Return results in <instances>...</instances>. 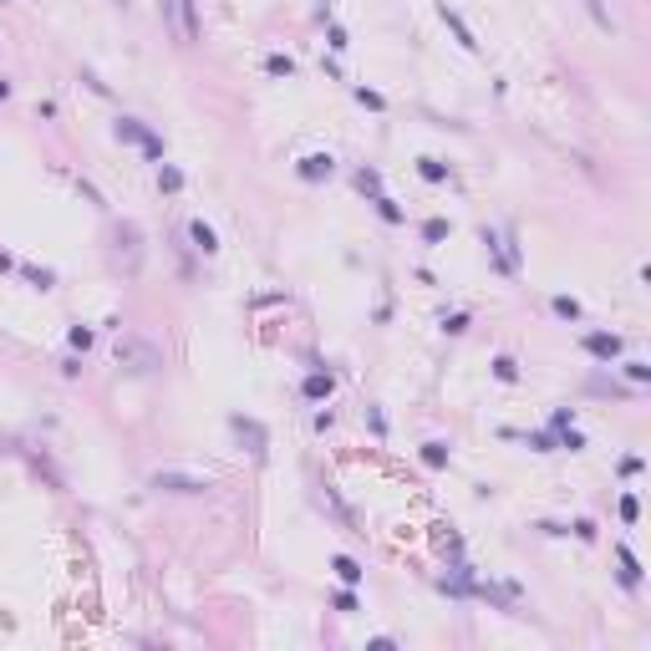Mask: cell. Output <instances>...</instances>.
Returning <instances> with one entry per match:
<instances>
[{
	"label": "cell",
	"instance_id": "1",
	"mask_svg": "<svg viewBox=\"0 0 651 651\" xmlns=\"http://www.w3.org/2000/svg\"><path fill=\"white\" fill-rule=\"evenodd\" d=\"M158 16H163L168 31H173L178 46L199 41V10H193V0H158Z\"/></svg>",
	"mask_w": 651,
	"mask_h": 651
},
{
	"label": "cell",
	"instance_id": "2",
	"mask_svg": "<svg viewBox=\"0 0 651 651\" xmlns=\"http://www.w3.org/2000/svg\"><path fill=\"white\" fill-rule=\"evenodd\" d=\"M112 356H117V367H127V372H138V376H148V372L163 367V351L153 346V341H142V336H122Z\"/></svg>",
	"mask_w": 651,
	"mask_h": 651
},
{
	"label": "cell",
	"instance_id": "3",
	"mask_svg": "<svg viewBox=\"0 0 651 651\" xmlns=\"http://www.w3.org/2000/svg\"><path fill=\"white\" fill-rule=\"evenodd\" d=\"M148 484L163 489V493H209L214 478H209V473H178V468H158Z\"/></svg>",
	"mask_w": 651,
	"mask_h": 651
},
{
	"label": "cell",
	"instance_id": "4",
	"mask_svg": "<svg viewBox=\"0 0 651 651\" xmlns=\"http://www.w3.org/2000/svg\"><path fill=\"white\" fill-rule=\"evenodd\" d=\"M229 433L239 438V448L250 453V458H265V453H270V433L255 418H244V412H234V418H229Z\"/></svg>",
	"mask_w": 651,
	"mask_h": 651
},
{
	"label": "cell",
	"instance_id": "5",
	"mask_svg": "<svg viewBox=\"0 0 651 651\" xmlns=\"http://www.w3.org/2000/svg\"><path fill=\"white\" fill-rule=\"evenodd\" d=\"M117 138H122V142H138V148L148 153V163H163V138L148 133L138 117H117Z\"/></svg>",
	"mask_w": 651,
	"mask_h": 651
},
{
	"label": "cell",
	"instance_id": "6",
	"mask_svg": "<svg viewBox=\"0 0 651 651\" xmlns=\"http://www.w3.org/2000/svg\"><path fill=\"white\" fill-rule=\"evenodd\" d=\"M478 239L489 244V255H493V265L504 270V275H519V250H514V234H499V229H478Z\"/></svg>",
	"mask_w": 651,
	"mask_h": 651
},
{
	"label": "cell",
	"instance_id": "7",
	"mask_svg": "<svg viewBox=\"0 0 651 651\" xmlns=\"http://www.w3.org/2000/svg\"><path fill=\"white\" fill-rule=\"evenodd\" d=\"M580 346L590 351L595 361H616L621 351H626V341H621L616 331H585V336H580Z\"/></svg>",
	"mask_w": 651,
	"mask_h": 651
},
{
	"label": "cell",
	"instance_id": "8",
	"mask_svg": "<svg viewBox=\"0 0 651 651\" xmlns=\"http://www.w3.org/2000/svg\"><path fill=\"white\" fill-rule=\"evenodd\" d=\"M295 173H301L306 184H321V178L336 173V158H331V153H306V158L295 163Z\"/></svg>",
	"mask_w": 651,
	"mask_h": 651
},
{
	"label": "cell",
	"instance_id": "9",
	"mask_svg": "<svg viewBox=\"0 0 651 651\" xmlns=\"http://www.w3.org/2000/svg\"><path fill=\"white\" fill-rule=\"evenodd\" d=\"M438 16H442V25L453 31V41H458L463 51H478V41H473V31H468V21L458 16V10L448 6V0H438Z\"/></svg>",
	"mask_w": 651,
	"mask_h": 651
},
{
	"label": "cell",
	"instance_id": "10",
	"mask_svg": "<svg viewBox=\"0 0 651 651\" xmlns=\"http://www.w3.org/2000/svg\"><path fill=\"white\" fill-rule=\"evenodd\" d=\"M331 392H336V376H331V372H321V367L301 382V397H306V402H331Z\"/></svg>",
	"mask_w": 651,
	"mask_h": 651
},
{
	"label": "cell",
	"instance_id": "11",
	"mask_svg": "<svg viewBox=\"0 0 651 651\" xmlns=\"http://www.w3.org/2000/svg\"><path fill=\"white\" fill-rule=\"evenodd\" d=\"M189 239H193V250H199V255H214L219 250V234L204 224V219H189Z\"/></svg>",
	"mask_w": 651,
	"mask_h": 651
},
{
	"label": "cell",
	"instance_id": "12",
	"mask_svg": "<svg viewBox=\"0 0 651 651\" xmlns=\"http://www.w3.org/2000/svg\"><path fill=\"white\" fill-rule=\"evenodd\" d=\"M616 559H621V585L636 590V585H641V565H636V555L626 550V544H616Z\"/></svg>",
	"mask_w": 651,
	"mask_h": 651
},
{
	"label": "cell",
	"instance_id": "13",
	"mask_svg": "<svg viewBox=\"0 0 651 651\" xmlns=\"http://www.w3.org/2000/svg\"><path fill=\"white\" fill-rule=\"evenodd\" d=\"M331 570H336V580H341V585H361V575H367V570H361L351 555H336V559H331Z\"/></svg>",
	"mask_w": 651,
	"mask_h": 651
},
{
	"label": "cell",
	"instance_id": "14",
	"mask_svg": "<svg viewBox=\"0 0 651 651\" xmlns=\"http://www.w3.org/2000/svg\"><path fill=\"white\" fill-rule=\"evenodd\" d=\"M117 250L127 255V270H138V229L133 224H117Z\"/></svg>",
	"mask_w": 651,
	"mask_h": 651
},
{
	"label": "cell",
	"instance_id": "15",
	"mask_svg": "<svg viewBox=\"0 0 651 651\" xmlns=\"http://www.w3.org/2000/svg\"><path fill=\"white\" fill-rule=\"evenodd\" d=\"M423 463H427V468H448V463H453L448 442H423Z\"/></svg>",
	"mask_w": 651,
	"mask_h": 651
},
{
	"label": "cell",
	"instance_id": "16",
	"mask_svg": "<svg viewBox=\"0 0 651 651\" xmlns=\"http://www.w3.org/2000/svg\"><path fill=\"white\" fill-rule=\"evenodd\" d=\"M550 310H555V316H559V321H580V316H585V310H580V301H575V295H555V301H550Z\"/></svg>",
	"mask_w": 651,
	"mask_h": 651
},
{
	"label": "cell",
	"instance_id": "17",
	"mask_svg": "<svg viewBox=\"0 0 651 651\" xmlns=\"http://www.w3.org/2000/svg\"><path fill=\"white\" fill-rule=\"evenodd\" d=\"M356 189L367 193V199H376V193H382V173H376V168H356Z\"/></svg>",
	"mask_w": 651,
	"mask_h": 651
},
{
	"label": "cell",
	"instance_id": "18",
	"mask_svg": "<svg viewBox=\"0 0 651 651\" xmlns=\"http://www.w3.org/2000/svg\"><path fill=\"white\" fill-rule=\"evenodd\" d=\"M418 173L427 184H448V163H438V158H418Z\"/></svg>",
	"mask_w": 651,
	"mask_h": 651
},
{
	"label": "cell",
	"instance_id": "19",
	"mask_svg": "<svg viewBox=\"0 0 651 651\" xmlns=\"http://www.w3.org/2000/svg\"><path fill=\"white\" fill-rule=\"evenodd\" d=\"M265 72H270V76H295V61L285 56V51H270V56H265Z\"/></svg>",
	"mask_w": 651,
	"mask_h": 651
},
{
	"label": "cell",
	"instance_id": "20",
	"mask_svg": "<svg viewBox=\"0 0 651 651\" xmlns=\"http://www.w3.org/2000/svg\"><path fill=\"white\" fill-rule=\"evenodd\" d=\"M158 189L163 193H178V189H184V173H178L173 163H158Z\"/></svg>",
	"mask_w": 651,
	"mask_h": 651
},
{
	"label": "cell",
	"instance_id": "21",
	"mask_svg": "<svg viewBox=\"0 0 651 651\" xmlns=\"http://www.w3.org/2000/svg\"><path fill=\"white\" fill-rule=\"evenodd\" d=\"M21 275L36 285V290H51V285H56V275H51V270H41V265H21Z\"/></svg>",
	"mask_w": 651,
	"mask_h": 651
},
{
	"label": "cell",
	"instance_id": "22",
	"mask_svg": "<svg viewBox=\"0 0 651 651\" xmlns=\"http://www.w3.org/2000/svg\"><path fill=\"white\" fill-rule=\"evenodd\" d=\"M372 204H376V214H382V219H387V224H402V219H407V214H402V209H397V204H392V199H387V193H376V199H372Z\"/></svg>",
	"mask_w": 651,
	"mask_h": 651
},
{
	"label": "cell",
	"instance_id": "23",
	"mask_svg": "<svg viewBox=\"0 0 651 651\" xmlns=\"http://www.w3.org/2000/svg\"><path fill=\"white\" fill-rule=\"evenodd\" d=\"M448 229H453L448 219H427V224H423V239H427V244H442V239H448Z\"/></svg>",
	"mask_w": 651,
	"mask_h": 651
},
{
	"label": "cell",
	"instance_id": "24",
	"mask_svg": "<svg viewBox=\"0 0 651 651\" xmlns=\"http://www.w3.org/2000/svg\"><path fill=\"white\" fill-rule=\"evenodd\" d=\"M493 376H499V382H519V361L514 356H493Z\"/></svg>",
	"mask_w": 651,
	"mask_h": 651
},
{
	"label": "cell",
	"instance_id": "25",
	"mask_svg": "<svg viewBox=\"0 0 651 651\" xmlns=\"http://www.w3.org/2000/svg\"><path fill=\"white\" fill-rule=\"evenodd\" d=\"M351 92H356V102H361V107H372V112H382V107H387V97H382V92H372V87H351Z\"/></svg>",
	"mask_w": 651,
	"mask_h": 651
},
{
	"label": "cell",
	"instance_id": "26",
	"mask_svg": "<svg viewBox=\"0 0 651 651\" xmlns=\"http://www.w3.org/2000/svg\"><path fill=\"white\" fill-rule=\"evenodd\" d=\"M442 331H448V336H463V331H468V310H453V316H442Z\"/></svg>",
	"mask_w": 651,
	"mask_h": 651
},
{
	"label": "cell",
	"instance_id": "27",
	"mask_svg": "<svg viewBox=\"0 0 651 651\" xmlns=\"http://www.w3.org/2000/svg\"><path fill=\"white\" fill-rule=\"evenodd\" d=\"M519 438H524L529 448H540V453H550V448H559V442H555V433H519Z\"/></svg>",
	"mask_w": 651,
	"mask_h": 651
},
{
	"label": "cell",
	"instance_id": "28",
	"mask_svg": "<svg viewBox=\"0 0 651 651\" xmlns=\"http://www.w3.org/2000/svg\"><path fill=\"white\" fill-rule=\"evenodd\" d=\"M626 376H631V387H646L651 382V367H646V361H626Z\"/></svg>",
	"mask_w": 651,
	"mask_h": 651
},
{
	"label": "cell",
	"instance_id": "29",
	"mask_svg": "<svg viewBox=\"0 0 651 651\" xmlns=\"http://www.w3.org/2000/svg\"><path fill=\"white\" fill-rule=\"evenodd\" d=\"M67 341H72L76 351H87V346L97 341V336H92V326H72V336H67Z\"/></svg>",
	"mask_w": 651,
	"mask_h": 651
},
{
	"label": "cell",
	"instance_id": "30",
	"mask_svg": "<svg viewBox=\"0 0 651 651\" xmlns=\"http://www.w3.org/2000/svg\"><path fill=\"white\" fill-rule=\"evenodd\" d=\"M326 41H331V51H346V46H351V41H346V31H341L336 21H326Z\"/></svg>",
	"mask_w": 651,
	"mask_h": 651
},
{
	"label": "cell",
	"instance_id": "31",
	"mask_svg": "<svg viewBox=\"0 0 651 651\" xmlns=\"http://www.w3.org/2000/svg\"><path fill=\"white\" fill-rule=\"evenodd\" d=\"M331 606H336V610H346V616H351V610H356V595H351V585H346V590H336V595H331Z\"/></svg>",
	"mask_w": 651,
	"mask_h": 651
},
{
	"label": "cell",
	"instance_id": "32",
	"mask_svg": "<svg viewBox=\"0 0 651 651\" xmlns=\"http://www.w3.org/2000/svg\"><path fill=\"white\" fill-rule=\"evenodd\" d=\"M559 427H575V412H570V407H555V418H550V433H559Z\"/></svg>",
	"mask_w": 651,
	"mask_h": 651
},
{
	"label": "cell",
	"instance_id": "33",
	"mask_svg": "<svg viewBox=\"0 0 651 651\" xmlns=\"http://www.w3.org/2000/svg\"><path fill=\"white\" fill-rule=\"evenodd\" d=\"M636 514H641V504H636V493H626V499H621V519L636 524Z\"/></svg>",
	"mask_w": 651,
	"mask_h": 651
},
{
	"label": "cell",
	"instance_id": "34",
	"mask_svg": "<svg viewBox=\"0 0 651 651\" xmlns=\"http://www.w3.org/2000/svg\"><path fill=\"white\" fill-rule=\"evenodd\" d=\"M367 423H372V433H376V438H387V418H382V407H367Z\"/></svg>",
	"mask_w": 651,
	"mask_h": 651
},
{
	"label": "cell",
	"instance_id": "35",
	"mask_svg": "<svg viewBox=\"0 0 651 651\" xmlns=\"http://www.w3.org/2000/svg\"><path fill=\"white\" fill-rule=\"evenodd\" d=\"M641 468H646V463L636 458V453H626V458H621V473H626V478H636V473H641Z\"/></svg>",
	"mask_w": 651,
	"mask_h": 651
},
{
	"label": "cell",
	"instance_id": "36",
	"mask_svg": "<svg viewBox=\"0 0 651 651\" xmlns=\"http://www.w3.org/2000/svg\"><path fill=\"white\" fill-rule=\"evenodd\" d=\"M585 6H590V16H595V21H601L606 31H610V16H606V6H601V0H585Z\"/></svg>",
	"mask_w": 651,
	"mask_h": 651
},
{
	"label": "cell",
	"instance_id": "37",
	"mask_svg": "<svg viewBox=\"0 0 651 651\" xmlns=\"http://www.w3.org/2000/svg\"><path fill=\"white\" fill-rule=\"evenodd\" d=\"M61 376H82V356H67V361H61Z\"/></svg>",
	"mask_w": 651,
	"mask_h": 651
},
{
	"label": "cell",
	"instance_id": "38",
	"mask_svg": "<svg viewBox=\"0 0 651 651\" xmlns=\"http://www.w3.org/2000/svg\"><path fill=\"white\" fill-rule=\"evenodd\" d=\"M6 270H16V259H10L6 250H0V275H6Z\"/></svg>",
	"mask_w": 651,
	"mask_h": 651
},
{
	"label": "cell",
	"instance_id": "39",
	"mask_svg": "<svg viewBox=\"0 0 651 651\" xmlns=\"http://www.w3.org/2000/svg\"><path fill=\"white\" fill-rule=\"evenodd\" d=\"M10 97V82H6V76H0V102H6Z\"/></svg>",
	"mask_w": 651,
	"mask_h": 651
}]
</instances>
